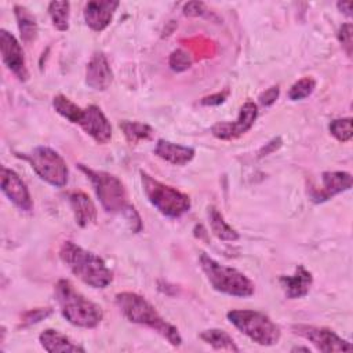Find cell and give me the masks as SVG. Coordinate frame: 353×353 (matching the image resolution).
Masks as SVG:
<instances>
[{"label": "cell", "mask_w": 353, "mask_h": 353, "mask_svg": "<svg viewBox=\"0 0 353 353\" xmlns=\"http://www.w3.org/2000/svg\"><path fill=\"white\" fill-rule=\"evenodd\" d=\"M338 40L341 41L343 50L349 57H352V47H353V28L352 23H343L338 30Z\"/></svg>", "instance_id": "31"}, {"label": "cell", "mask_w": 353, "mask_h": 353, "mask_svg": "<svg viewBox=\"0 0 353 353\" xmlns=\"http://www.w3.org/2000/svg\"><path fill=\"white\" fill-rule=\"evenodd\" d=\"M79 170L87 175L92 189L106 212L116 214L124 212L128 203V194L121 179L110 172L90 168L84 164H79Z\"/></svg>", "instance_id": "7"}, {"label": "cell", "mask_w": 353, "mask_h": 353, "mask_svg": "<svg viewBox=\"0 0 353 353\" xmlns=\"http://www.w3.org/2000/svg\"><path fill=\"white\" fill-rule=\"evenodd\" d=\"M200 339L204 341L207 345L212 346L216 350H228V352H239L240 349L234 343L233 338L223 330L219 328H210L200 332Z\"/></svg>", "instance_id": "23"}, {"label": "cell", "mask_w": 353, "mask_h": 353, "mask_svg": "<svg viewBox=\"0 0 353 353\" xmlns=\"http://www.w3.org/2000/svg\"><path fill=\"white\" fill-rule=\"evenodd\" d=\"M123 215L127 218V221H128L130 228H131L132 232L137 233V232H139V230L142 229L141 216H139V214L137 212V210H135V207H134L132 204H130V205L127 207V210L123 212Z\"/></svg>", "instance_id": "33"}, {"label": "cell", "mask_w": 353, "mask_h": 353, "mask_svg": "<svg viewBox=\"0 0 353 353\" xmlns=\"http://www.w3.org/2000/svg\"><path fill=\"white\" fill-rule=\"evenodd\" d=\"M69 204L73 211L76 223L80 228H87L97 221V208L92 200L84 192H72L69 194Z\"/></svg>", "instance_id": "19"}, {"label": "cell", "mask_w": 353, "mask_h": 353, "mask_svg": "<svg viewBox=\"0 0 353 353\" xmlns=\"http://www.w3.org/2000/svg\"><path fill=\"white\" fill-rule=\"evenodd\" d=\"M228 97V91H223V92H216V94H212V95H207L204 98H201L200 103L203 106H218L221 105L222 102H225Z\"/></svg>", "instance_id": "35"}, {"label": "cell", "mask_w": 353, "mask_h": 353, "mask_svg": "<svg viewBox=\"0 0 353 353\" xmlns=\"http://www.w3.org/2000/svg\"><path fill=\"white\" fill-rule=\"evenodd\" d=\"M192 63H193L192 57L185 50H181V48L172 51L168 59V65L174 72H183L189 69Z\"/></svg>", "instance_id": "29"}, {"label": "cell", "mask_w": 353, "mask_h": 353, "mask_svg": "<svg viewBox=\"0 0 353 353\" xmlns=\"http://www.w3.org/2000/svg\"><path fill=\"white\" fill-rule=\"evenodd\" d=\"M154 154L170 164L185 165L193 160L196 152L190 146H183L165 139H159L154 148Z\"/></svg>", "instance_id": "18"}, {"label": "cell", "mask_w": 353, "mask_h": 353, "mask_svg": "<svg viewBox=\"0 0 353 353\" xmlns=\"http://www.w3.org/2000/svg\"><path fill=\"white\" fill-rule=\"evenodd\" d=\"M69 14H70L69 1H51L48 4V15L52 21V25L59 32H65L69 29Z\"/></svg>", "instance_id": "25"}, {"label": "cell", "mask_w": 353, "mask_h": 353, "mask_svg": "<svg viewBox=\"0 0 353 353\" xmlns=\"http://www.w3.org/2000/svg\"><path fill=\"white\" fill-rule=\"evenodd\" d=\"M116 0H91L84 6V21L94 32H102L110 23L114 11L119 7Z\"/></svg>", "instance_id": "15"}, {"label": "cell", "mask_w": 353, "mask_h": 353, "mask_svg": "<svg viewBox=\"0 0 353 353\" xmlns=\"http://www.w3.org/2000/svg\"><path fill=\"white\" fill-rule=\"evenodd\" d=\"M328 130L334 138H336L339 142H347L352 139L353 131H352V117H343V119H335L330 123Z\"/></svg>", "instance_id": "28"}, {"label": "cell", "mask_w": 353, "mask_h": 353, "mask_svg": "<svg viewBox=\"0 0 353 353\" xmlns=\"http://www.w3.org/2000/svg\"><path fill=\"white\" fill-rule=\"evenodd\" d=\"M0 50L1 59L7 69L19 80L26 81L29 79V72L26 68L25 55L19 41L14 34L7 32L6 29L0 30Z\"/></svg>", "instance_id": "11"}, {"label": "cell", "mask_w": 353, "mask_h": 353, "mask_svg": "<svg viewBox=\"0 0 353 353\" xmlns=\"http://www.w3.org/2000/svg\"><path fill=\"white\" fill-rule=\"evenodd\" d=\"M336 7L341 12H343L347 17H352V1H338Z\"/></svg>", "instance_id": "37"}, {"label": "cell", "mask_w": 353, "mask_h": 353, "mask_svg": "<svg viewBox=\"0 0 353 353\" xmlns=\"http://www.w3.org/2000/svg\"><path fill=\"white\" fill-rule=\"evenodd\" d=\"M143 193L149 203L167 218H179L190 210V199L176 188L165 185L145 171H141Z\"/></svg>", "instance_id": "5"}, {"label": "cell", "mask_w": 353, "mask_h": 353, "mask_svg": "<svg viewBox=\"0 0 353 353\" xmlns=\"http://www.w3.org/2000/svg\"><path fill=\"white\" fill-rule=\"evenodd\" d=\"M14 14L17 18V23H18V29H19L22 41L25 44L33 43L39 33L34 15L26 7L21 6V4L14 6Z\"/></svg>", "instance_id": "21"}, {"label": "cell", "mask_w": 353, "mask_h": 353, "mask_svg": "<svg viewBox=\"0 0 353 353\" xmlns=\"http://www.w3.org/2000/svg\"><path fill=\"white\" fill-rule=\"evenodd\" d=\"M26 160L33 171L54 188H63L68 182L69 168L65 159L48 146H37L29 153L18 154Z\"/></svg>", "instance_id": "8"}, {"label": "cell", "mask_w": 353, "mask_h": 353, "mask_svg": "<svg viewBox=\"0 0 353 353\" xmlns=\"http://www.w3.org/2000/svg\"><path fill=\"white\" fill-rule=\"evenodd\" d=\"M59 258L77 279L92 288H105L113 280L112 270L101 256L70 240L62 243Z\"/></svg>", "instance_id": "2"}, {"label": "cell", "mask_w": 353, "mask_h": 353, "mask_svg": "<svg viewBox=\"0 0 353 353\" xmlns=\"http://www.w3.org/2000/svg\"><path fill=\"white\" fill-rule=\"evenodd\" d=\"M316 88V80L313 77H302L295 81L288 90V98L291 101H299L309 97Z\"/></svg>", "instance_id": "27"}, {"label": "cell", "mask_w": 353, "mask_h": 353, "mask_svg": "<svg viewBox=\"0 0 353 353\" xmlns=\"http://www.w3.org/2000/svg\"><path fill=\"white\" fill-rule=\"evenodd\" d=\"M52 313L51 307H39V309H32L26 313L22 314V325H32L36 324L41 320H44L46 317H48Z\"/></svg>", "instance_id": "30"}, {"label": "cell", "mask_w": 353, "mask_h": 353, "mask_svg": "<svg viewBox=\"0 0 353 353\" xmlns=\"http://www.w3.org/2000/svg\"><path fill=\"white\" fill-rule=\"evenodd\" d=\"M39 342H40L41 347L50 353H55V352H81L83 353V352H85L84 347L74 343L70 338H68L66 335H63L59 331L52 330V328L44 330L39 335Z\"/></svg>", "instance_id": "20"}, {"label": "cell", "mask_w": 353, "mask_h": 353, "mask_svg": "<svg viewBox=\"0 0 353 353\" xmlns=\"http://www.w3.org/2000/svg\"><path fill=\"white\" fill-rule=\"evenodd\" d=\"M291 330L295 335L309 341L320 352H350L353 349L350 342L325 327L295 324Z\"/></svg>", "instance_id": "9"}, {"label": "cell", "mask_w": 353, "mask_h": 353, "mask_svg": "<svg viewBox=\"0 0 353 353\" xmlns=\"http://www.w3.org/2000/svg\"><path fill=\"white\" fill-rule=\"evenodd\" d=\"M76 124H79L98 143H108L112 138V125L102 109L97 105H90L81 109Z\"/></svg>", "instance_id": "12"}, {"label": "cell", "mask_w": 353, "mask_h": 353, "mask_svg": "<svg viewBox=\"0 0 353 353\" xmlns=\"http://www.w3.org/2000/svg\"><path fill=\"white\" fill-rule=\"evenodd\" d=\"M281 143H283V142H281V138H280V137L273 138L272 141H269L268 143H265V146L261 148V150L258 152V156H259V157H263V156L270 154L272 152L277 150V149L281 146Z\"/></svg>", "instance_id": "36"}, {"label": "cell", "mask_w": 353, "mask_h": 353, "mask_svg": "<svg viewBox=\"0 0 353 353\" xmlns=\"http://www.w3.org/2000/svg\"><path fill=\"white\" fill-rule=\"evenodd\" d=\"M52 106L57 113H59L62 117H65L70 123H77L79 116L81 113V109L79 105H76L73 101H70L68 97L58 94L52 98Z\"/></svg>", "instance_id": "26"}, {"label": "cell", "mask_w": 353, "mask_h": 353, "mask_svg": "<svg viewBox=\"0 0 353 353\" xmlns=\"http://www.w3.org/2000/svg\"><path fill=\"white\" fill-rule=\"evenodd\" d=\"M182 11L186 17H204L208 12L203 1H189L183 6Z\"/></svg>", "instance_id": "32"}, {"label": "cell", "mask_w": 353, "mask_h": 353, "mask_svg": "<svg viewBox=\"0 0 353 353\" xmlns=\"http://www.w3.org/2000/svg\"><path fill=\"white\" fill-rule=\"evenodd\" d=\"M208 215V222L211 232L214 233L215 237H218L222 241H236L240 239V234L236 229H233L223 218V215L219 212V210L214 205L208 207L207 211Z\"/></svg>", "instance_id": "22"}, {"label": "cell", "mask_w": 353, "mask_h": 353, "mask_svg": "<svg viewBox=\"0 0 353 353\" xmlns=\"http://www.w3.org/2000/svg\"><path fill=\"white\" fill-rule=\"evenodd\" d=\"M54 295L62 316L70 324L81 328H95L102 321V307L80 294L69 280H58Z\"/></svg>", "instance_id": "3"}, {"label": "cell", "mask_w": 353, "mask_h": 353, "mask_svg": "<svg viewBox=\"0 0 353 353\" xmlns=\"http://www.w3.org/2000/svg\"><path fill=\"white\" fill-rule=\"evenodd\" d=\"M279 283L281 290L284 291V295L288 299H298L307 295L313 283V276L303 265H298L294 274L281 276L279 279Z\"/></svg>", "instance_id": "17"}, {"label": "cell", "mask_w": 353, "mask_h": 353, "mask_svg": "<svg viewBox=\"0 0 353 353\" xmlns=\"http://www.w3.org/2000/svg\"><path fill=\"white\" fill-rule=\"evenodd\" d=\"M258 117V106L252 101H247L239 112L236 121H219L211 127V134L222 141H229L239 138L245 134L255 123Z\"/></svg>", "instance_id": "10"}, {"label": "cell", "mask_w": 353, "mask_h": 353, "mask_svg": "<svg viewBox=\"0 0 353 353\" xmlns=\"http://www.w3.org/2000/svg\"><path fill=\"white\" fill-rule=\"evenodd\" d=\"M323 186L310 189L309 197L313 203H323L334 196L346 192L352 188V175L346 171H324L321 174Z\"/></svg>", "instance_id": "14"}, {"label": "cell", "mask_w": 353, "mask_h": 353, "mask_svg": "<svg viewBox=\"0 0 353 353\" xmlns=\"http://www.w3.org/2000/svg\"><path fill=\"white\" fill-rule=\"evenodd\" d=\"M114 302L120 309L121 314L131 323L146 325L160 334L164 339H167L172 346H179L182 343V336L178 328L168 321H165L156 307L146 301L143 296L124 291L119 292L114 296Z\"/></svg>", "instance_id": "1"}, {"label": "cell", "mask_w": 353, "mask_h": 353, "mask_svg": "<svg viewBox=\"0 0 353 353\" xmlns=\"http://www.w3.org/2000/svg\"><path fill=\"white\" fill-rule=\"evenodd\" d=\"M291 352H306V353H309L310 349L306 347V346H295V347L291 349Z\"/></svg>", "instance_id": "38"}, {"label": "cell", "mask_w": 353, "mask_h": 353, "mask_svg": "<svg viewBox=\"0 0 353 353\" xmlns=\"http://www.w3.org/2000/svg\"><path fill=\"white\" fill-rule=\"evenodd\" d=\"M120 130L123 131L125 139L135 145L141 141H148L153 137L154 131L153 128L146 124V123H141V121H130V120H123L119 123Z\"/></svg>", "instance_id": "24"}, {"label": "cell", "mask_w": 353, "mask_h": 353, "mask_svg": "<svg viewBox=\"0 0 353 353\" xmlns=\"http://www.w3.org/2000/svg\"><path fill=\"white\" fill-rule=\"evenodd\" d=\"M1 192L19 210L30 211L33 208V201L26 183L14 170L7 167H1Z\"/></svg>", "instance_id": "13"}, {"label": "cell", "mask_w": 353, "mask_h": 353, "mask_svg": "<svg viewBox=\"0 0 353 353\" xmlns=\"http://www.w3.org/2000/svg\"><path fill=\"white\" fill-rule=\"evenodd\" d=\"M113 81V72L103 52L97 51L85 68V84L95 91H105Z\"/></svg>", "instance_id": "16"}, {"label": "cell", "mask_w": 353, "mask_h": 353, "mask_svg": "<svg viewBox=\"0 0 353 353\" xmlns=\"http://www.w3.org/2000/svg\"><path fill=\"white\" fill-rule=\"evenodd\" d=\"M230 324L261 346H273L280 341V327L265 313L251 309H234L226 313Z\"/></svg>", "instance_id": "6"}, {"label": "cell", "mask_w": 353, "mask_h": 353, "mask_svg": "<svg viewBox=\"0 0 353 353\" xmlns=\"http://www.w3.org/2000/svg\"><path fill=\"white\" fill-rule=\"evenodd\" d=\"M199 261L201 270L215 291L237 298H247L254 294V283L240 270L216 262L205 252L200 254Z\"/></svg>", "instance_id": "4"}, {"label": "cell", "mask_w": 353, "mask_h": 353, "mask_svg": "<svg viewBox=\"0 0 353 353\" xmlns=\"http://www.w3.org/2000/svg\"><path fill=\"white\" fill-rule=\"evenodd\" d=\"M279 95H280V88H279V85H272V87H269L268 90H265V91L258 97V101H259V103H261L262 106H270V105H273V103L277 101Z\"/></svg>", "instance_id": "34"}]
</instances>
